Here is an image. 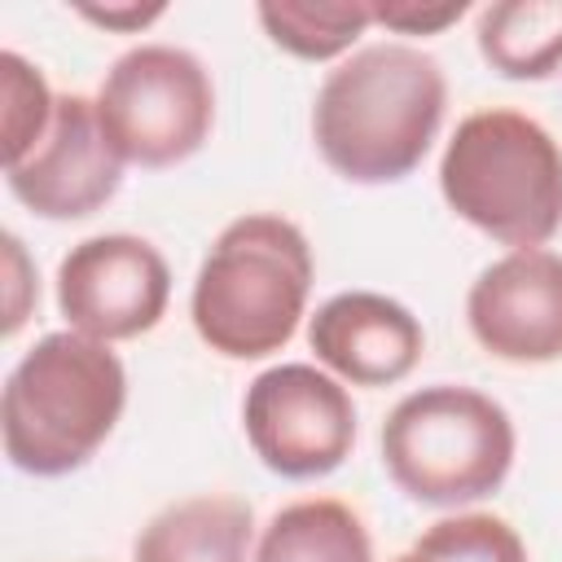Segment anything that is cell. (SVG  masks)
I'll return each instance as SVG.
<instances>
[{
	"label": "cell",
	"mask_w": 562,
	"mask_h": 562,
	"mask_svg": "<svg viewBox=\"0 0 562 562\" xmlns=\"http://www.w3.org/2000/svg\"><path fill=\"white\" fill-rule=\"evenodd\" d=\"M448 79L413 44H369L325 75L312 105L321 158L351 184L404 180L439 136Z\"/></svg>",
	"instance_id": "obj_1"
},
{
	"label": "cell",
	"mask_w": 562,
	"mask_h": 562,
	"mask_svg": "<svg viewBox=\"0 0 562 562\" xmlns=\"http://www.w3.org/2000/svg\"><path fill=\"white\" fill-rule=\"evenodd\" d=\"M127 404V373L110 342L79 329L44 334L9 373L0 400L4 457L35 479H61L97 457Z\"/></svg>",
	"instance_id": "obj_2"
},
{
	"label": "cell",
	"mask_w": 562,
	"mask_h": 562,
	"mask_svg": "<svg viewBox=\"0 0 562 562\" xmlns=\"http://www.w3.org/2000/svg\"><path fill=\"white\" fill-rule=\"evenodd\" d=\"M312 290V246L285 215H241L224 224L193 281V329L228 360L281 351Z\"/></svg>",
	"instance_id": "obj_3"
},
{
	"label": "cell",
	"mask_w": 562,
	"mask_h": 562,
	"mask_svg": "<svg viewBox=\"0 0 562 562\" xmlns=\"http://www.w3.org/2000/svg\"><path fill=\"white\" fill-rule=\"evenodd\" d=\"M443 202L514 250H540L562 228V149L518 110H479L457 123L439 158Z\"/></svg>",
	"instance_id": "obj_4"
},
{
	"label": "cell",
	"mask_w": 562,
	"mask_h": 562,
	"mask_svg": "<svg viewBox=\"0 0 562 562\" xmlns=\"http://www.w3.org/2000/svg\"><path fill=\"white\" fill-rule=\"evenodd\" d=\"M509 413L474 386H422L382 422V465L391 483L435 509L492 496L514 465Z\"/></svg>",
	"instance_id": "obj_5"
},
{
	"label": "cell",
	"mask_w": 562,
	"mask_h": 562,
	"mask_svg": "<svg viewBox=\"0 0 562 562\" xmlns=\"http://www.w3.org/2000/svg\"><path fill=\"white\" fill-rule=\"evenodd\" d=\"M97 114L123 162L158 171L202 149L215 123V88L189 48L140 44L110 66Z\"/></svg>",
	"instance_id": "obj_6"
},
{
	"label": "cell",
	"mask_w": 562,
	"mask_h": 562,
	"mask_svg": "<svg viewBox=\"0 0 562 562\" xmlns=\"http://www.w3.org/2000/svg\"><path fill=\"white\" fill-rule=\"evenodd\" d=\"M241 426L272 474L321 479L351 457L356 404L316 364H272L246 386Z\"/></svg>",
	"instance_id": "obj_7"
},
{
	"label": "cell",
	"mask_w": 562,
	"mask_h": 562,
	"mask_svg": "<svg viewBox=\"0 0 562 562\" xmlns=\"http://www.w3.org/2000/svg\"><path fill=\"white\" fill-rule=\"evenodd\" d=\"M171 299V268L145 237L101 233L79 246L57 268V307L70 329L97 342H123L149 334Z\"/></svg>",
	"instance_id": "obj_8"
},
{
	"label": "cell",
	"mask_w": 562,
	"mask_h": 562,
	"mask_svg": "<svg viewBox=\"0 0 562 562\" xmlns=\"http://www.w3.org/2000/svg\"><path fill=\"white\" fill-rule=\"evenodd\" d=\"M9 193L44 220H83L101 211L123 184V158L110 145L97 101L66 92L53 105L48 132L4 167Z\"/></svg>",
	"instance_id": "obj_9"
},
{
	"label": "cell",
	"mask_w": 562,
	"mask_h": 562,
	"mask_svg": "<svg viewBox=\"0 0 562 562\" xmlns=\"http://www.w3.org/2000/svg\"><path fill=\"white\" fill-rule=\"evenodd\" d=\"M465 321L479 347L509 364L562 356V255L509 250L465 294Z\"/></svg>",
	"instance_id": "obj_10"
},
{
	"label": "cell",
	"mask_w": 562,
	"mask_h": 562,
	"mask_svg": "<svg viewBox=\"0 0 562 562\" xmlns=\"http://www.w3.org/2000/svg\"><path fill=\"white\" fill-rule=\"evenodd\" d=\"M307 347L351 386H391L413 373L426 334L404 303L373 290H347L316 307Z\"/></svg>",
	"instance_id": "obj_11"
},
{
	"label": "cell",
	"mask_w": 562,
	"mask_h": 562,
	"mask_svg": "<svg viewBox=\"0 0 562 562\" xmlns=\"http://www.w3.org/2000/svg\"><path fill=\"white\" fill-rule=\"evenodd\" d=\"M250 505L237 496H184L136 536V562H250Z\"/></svg>",
	"instance_id": "obj_12"
},
{
	"label": "cell",
	"mask_w": 562,
	"mask_h": 562,
	"mask_svg": "<svg viewBox=\"0 0 562 562\" xmlns=\"http://www.w3.org/2000/svg\"><path fill=\"white\" fill-rule=\"evenodd\" d=\"M255 562H373V540L351 505L307 496L272 514Z\"/></svg>",
	"instance_id": "obj_13"
},
{
	"label": "cell",
	"mask_w": 562,
	"mask_h": 562,
	"mask_svg": "<svg viewBox=\"0 0 562 562\" xmlns=\"http://www.w3.org/2000/svg\"><path fill=\"white\" fill-rule=\"evenodd\" d=\"M479 53L505 79H549L562 66V0H501L479 13Z\"/></svg>",
	"instance_id": "obj_14"
},
{
	"label": "cell",
	"mask_w": 562,
	"mask_h": 562,
	"mask_svg": "<svg viewBox=\"0 0 562 562\" xmlns=\"http://www.w3.org/2000/svg\"><path fill=\"white\" fill-rule=\"evenodd\" d=\"M268 40L303 61H329L342 48H351L364 26L373 22L369 0H334V4H312V0H268L255 9Z\"/></svg>",
	"instance_id": "obj_15"
},
{
	"label": "cell",
	"mask_w": 562,
	"mask_h": 562,
	"mask_svg": "<svg viewBox=\"0 0 562 562\" xmlns=\"http://www.w3.org/2000/svg\"><path fill=\"white\" fill-rule=\"evenodd\" d=\"M413 553L430 562H527V544L496 514H457L439 518L417 536Z\"/></svg>",
	"instance_id": "obj_16"
},
{
	"label": "cell",
	"mask_w": 562,
	"mask_h": 562,
	"mask_svg": "<svg viewBox=\"0 0 562 562\" xmlns=\"http://www.w3.org/2000/svg\"><path fill=\"white\" fill-rule=\"evenodd\" d=\"M0 70H4V167H13L48 132L57 97L48 92L44 75L18 53H0Z\"/></svg>",
	"instance_id": "obj_17"
},
{
	"label": "cell",
	"mask_w": 562,
	"mask_h": 562,
	"mask_svg": "<svg viewBox=\"0 0 562 562\" xmlns=\"http://www.w3.org/2000/svg\"><path fill=\"white\" fill-rule=\"evenodd\" d=\"M470 4L465 0H443V4H422V0H386L373 4V22L400 31V35H435L443 26H452Z\"/></svg>",
	"instance_id": "obj_18"
},
{
	"label": "cell",
	"mask_w": 562,
	"mask_h": 562,
	"mask_svg": "<svg viewBox=\"0 0 562 562\" xmlns=\"http://www.w3.org/2000/svg\"><path fill=\"white\" fill-rule=\"evenodd\" d=\"M79 13L88 22H101V26H114V31H140L154 18H162V4H149V9H140V4H132V9H79Z\"/></svg>",
	"instance_id": "obj_19"
},
{
	"label": "cell",
	"mask_w": 562,
	"mask_h": 562,
	"mask_svg": "<svg viewBox=\"0 0 562 562\" xmlns=\"http://www.w3.org/2000/svg\"><path fill=\"white\" fill-rule=\"evenodd\" d=\"M391 562H430V558H422V553L408 549V553H400V558H391Z\"/></svg>",
	"instance_id": "obj_20"
}]
</instances>
